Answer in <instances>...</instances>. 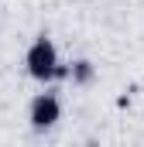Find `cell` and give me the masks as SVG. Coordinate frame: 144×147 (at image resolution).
<instances>
[{"label":"cell","mask_w":144,"mask_h":147,"mask_svg":"<svg viewBox=\"0 0 144 147\" xmlns=\"http://www.w3.org/2000/svg\"><path fill=\"white\" fill-rule=\"evenodd\" d=\"M24 69L31 79L38 82H52V79H65L69 69L58 62V48H55V41L52 38H35L31 41V48H28V55H24Z\"/></svg>","instance_id":"6da1fadb"},{"label":"cell","mask_w":144,"mask_h":147,"mask_svg":"<svg viewBox=\"0 0 144 147\" xmlns=\"http://www.w3.org/2000/svg\"><path fill=\"white\" fill-rule=\"evenodd\" d=\"M28 120H31L35 130H52L62 120V99L55 92H38L28 106Z\"/></svg>","instance_id":"7a4b0ae2"},{"label":"cell","mask_w":144,"mask_h":147,"mask_svg":"<svg viewBox=\"0 0 144 147\" xmlns=\"http://www.w3.org/2000/svg\"><path fill=\"white\" fill-rule=\"evenodd\" d=\"M69 79L75 82V86H89V82L96 79V69H93V62H89V58H79V62H72Z\"/></svg>","instance_id":"3957f363"}]
</instances>
